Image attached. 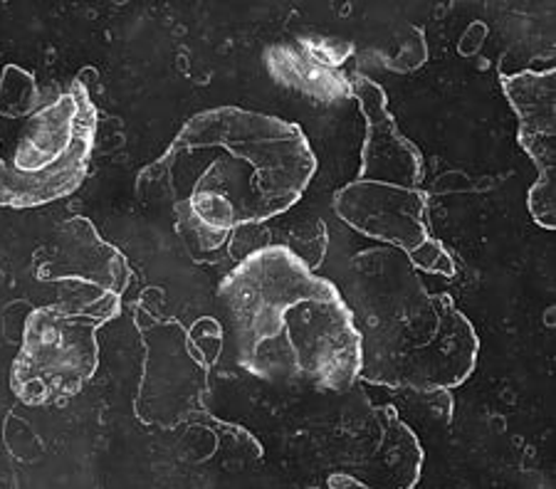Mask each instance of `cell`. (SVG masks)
<instances>
[{
    "mask_svg": "<svg viewBox=\"0 0 556 489\" xmlns=\"http://www.w3.org/2000/svg\"><path fill=\"white\" fill-rule=\"evenodd\" d=\"M265 67L277 85L294 89L317 102L352 100V77L344 69L319 65L304 52L298 40L287 44H273L265 52Z\"/></svg>",
    "mask_w": 556,
    "mask_h": 489,
    "instance_id": "7c38bea8",
    "label": "cell"
},
{
    "mask_svg": "<svg viewBox=\"0 0 556 489\" xmlns=\"http://www.w3.org/2000/svg\"><path fill=\"white\" fill-rule=\"evenodd\" d=\"M52 309L60 317L97 329L122 314V297L92 282H62L58 284V301Z\"/></svg>",
    "mask_w": 556,
    "mask_h": 489,
    "instance_id": "5bb4252c",
    "label": "cell"
},
{
    "mask_svg": "<svg viewBox=\"0 0 556 489\" xmlns=\"http://www.w3.org/2000/svg\"><path fill=\"white\" fill-rule=\"evenodd\" d=\"M273 243L275 240L270 230H267V226H263V222H245V226H238L232 230L226 257L232 262V267H236L243 260H248V257H253L255 253L270 247Z\"/></svg>",
    "mask_w": 556,
    "mask_h": 489,
    "instance_id": "e0dca14e",
    "label": "cell"
},
{
    "mask_svg": "<svg viewBox=\"0 0 556 489\" xmlns=\"http://www.w3.org/2000/svg\"><path fill=\"white\" fill-rule=\"evenodd\" d=\"M97 104L83 82L35 112L13 162L0 168V208L30 210L75 193L85 183L97 141Z\"/></svg>",
    "mask_w": 556,
    "mask_h": 489,
    "instance_id": "277c9868",
    "label": "cell"
},
{
    "mask_svg": "<svg viewBox=\"0 0 556 489\" xmlns=\"http://www.w3.org/2000/svg\"><path fill=\"white\" fill-rule=\"evenodd\" d=\"M428 60V44H426V35L420 28H414L408 25L406 33L401 38L393 40V50L383 52V62L386 67L393 69L399 75H408L418 69L424 62Z\"/></svg>",
    "mask_w": 556,
    "mask_h": 489,
    "instance_id": "2e32d148",
    "label": "cell"
},
{
    "mask_svg": "<svg viewBox=\"0 0 556 489\" xmlns=\"http://www.w3.org/2000/svg\"><path fill=\"white\" fill-rule=\"evenodd\" d=\"M97 369V329L60 317L52 307H40L25 319L21 351L11 369V388L25 406H48L79 394Z\"/></svg>",
    "mask_w": 556,
    "mask_h": 489,
    "instance_id": "8992f818",
    "label": "cell"
},
{
    "mask_svg": "<svg viewBox=\"0 0 556 489\" xmlns=\"http://www.w3.org/2000/svg\"><path fill=\"white\" fill-rule=\"evenodd\" d=\"M139 334L143 373L134 403L139 421L159 430L199 421L208 408L211 356L184 322L161 309L139 305Z\"/></svg>",
    "mask_w": 556,
    "mask_h": 489,
    "instance_id": "5b68a950",
    "label": "cell"
},
{
    "mask_svg": "<svg viewBox=\"0 0 556 489\" xmlns=\"http://www.w3.org/2000/svg\"><path fill=\"white\" fill-rule=\"evenodd\" d=\"M317 173V156L300 124L275 114L215 106L188 119L168 149L137 178L143 201L181 203L213 195L238 226L285 216Z\"/></svg>",
    "mask_w": 556,
    "mask_h": 489,
    "instance_id": "7a4b0ae2",
    "label": "cell"
},
{
    "mask_svg": "<svg viewBox=\"0 0 556 489\" xmlns=\"http://www.w3.org/2000/svg\"><path fill=\"white\" fill-rule=\"evenodd\" d=\"M236 361L267 384L346 394L362 376V332L337 282L273 243L220 280Z\"/></svg>",
    "mask_w": 556,
    "mask_h": 489,
    "instance_id": "6da1fadb",
    "label": "cell"
},
{
    "mask_svg": "<svg viewBox=\"0 0 556 489\" xmlns=\"http://www.w3.org/2000/svg\"><path fill=\"white\" fill-rule=\"evenodd\" d=\"M480 359V336L455 299L438 292L396 322L362 332V381L371 386L435 394L460 388Z\"/></svg>",
    "mask_w": 556,
    "mask_h": 489,
    "instance_id": "3957f363",
    "label": "cell"
},
{
    "mask_svg": "<svg viewBox=\"0 0 556 489\" xmlns=\"http://www.w3.org/2000/svg\"><path fill=\"white\" fill-rule=\"evenodd\" d=\"M334 213L354 233L406 255L433 235L424 189H403L356 178L337 191Z\"/></svg>",
    "mask_w": 556,
    "mask_h": 489,
    "instance_id": "ba28073f",
    "label": "cell"
},
{
    "mask_svg": "<svg viewBox=\"0 0 556 489\" xmlns=\"http://www.w3.org/2000/svg\"><path fill=\"white\" fill-rule=\"evenodd\" d=\"M406 257L416 267V272L438 274V278H455L453 255L447 253V247L435 235H430L424 245H418Z\"/></svg>",
    "mask_w": 556,
    "mask_h": 489,
    "instance_id": "ac0fdd59",
    "label": "cell"
},
{
    "mask_svg": "<svg viewBox=\"0 0 556 489\" xmlns=\"http://www.w3.org/2000/svg\"><path fill=\"white\" fill-rule=\"evenodd\" d=\"M352 100H356L366 121L362 144L358 181L391 183L403 189H420L426 176L424 154L399 129L389 112V96L383 87L366 75L352 77Z\"/></svg>",
    "mask_w": 556,
    "mask_h": 489,
    "instance_id": "8fae6325",
    "label": "cell"
},
{
    "mask_svg": "<svg viewBox=\"0 0 556 489\" xmlns=\"http://www.w3.org/2000/svg\"><path fill=\"white\" fill-rule=\"evenodd\" d=\"M346 305L358 332L396 322L430 297L406 253L396 247H371L352 257L346 270Z\"/></svg>",
    "mask_w": 556,
    "mask_h": 489,
    "instance_id": "9c48e42d",
    "label": "cell"
},
{
    "mask_svg": "<svg viewBox=\"0 0 556 489\" xmlns=\"http://www.w3.org/2000/svg\"><path fill=\"white\" fill-rule=\"evenodd\" d=\"M38 77L21 65H5L0 73V117L25 119L38 112Z\"/></svg>",
    "mask_w": 556,
    "mask_h": 489,
    "instance_id": "9a60e30c",
    "label": "cell"
},
{
    "mask_svg": "<svg viewBox=\"0 0 556 489\" xmlns=\"http://www.w3.org/2000/svg\"><path fill=\"white\" fill-rule=\"evenodd\" d=\"M5 166V162H3V156H0V168H3Z\"/></svg>",
    "mask_w": 556,
    "mask_h": 489,
    "instance_id": "d6986e66",
    "label": "cell"
},
{
    "mask_svg": "<svg viewBox=\"0 0 556 489\" xmlns=\"http://www.w3.org/2000/svg\"><path fill=\"white\" fill-rule=\"evenodd\" d=\"M502 92L517 117V141L536 166L527 195L529 216L542 230H556V73L522 69L502 75Z\"/></svg>",
    "mask_w": 556,
    "mask_h": 489,
    "instance_id": "52a82bcc",
    "label": "cell"
},
{
    "mask_svg": "<svg viewBox=\"0 0 556 489\" xmlns=\"http://www.w3.org/2000/svg\"><path fill=\"white\" fill-rule=\"evenodd\" d=\"M33 274L40 282H92L124 297L131 282L127 257L104 240L100 230L85 216L62 220L55 233L33 260Z\"/></svg>",
    "mask_w": 556,
    "mask_h": 489,
    "instance_id": "30bf717a",
    "label": "cell"
},
{
    "mask_svg": "<svg viewBox=\"0 0 556 489\" xmlns=\"http://www.w3.org/2000/svg\"><path fill=\"white\" fill-rule=\"evenodd\" d=\"M376 421L381 428L379 455L393 477V489H414L424 469V448L418 435L401 421L391 406L376 408Z\"/></svg>",
    "mask_w": 556,
    "mask_h": 489,
    "instance_id": "4fadbf2b",
    "label": "cell"
}]
</instances>
